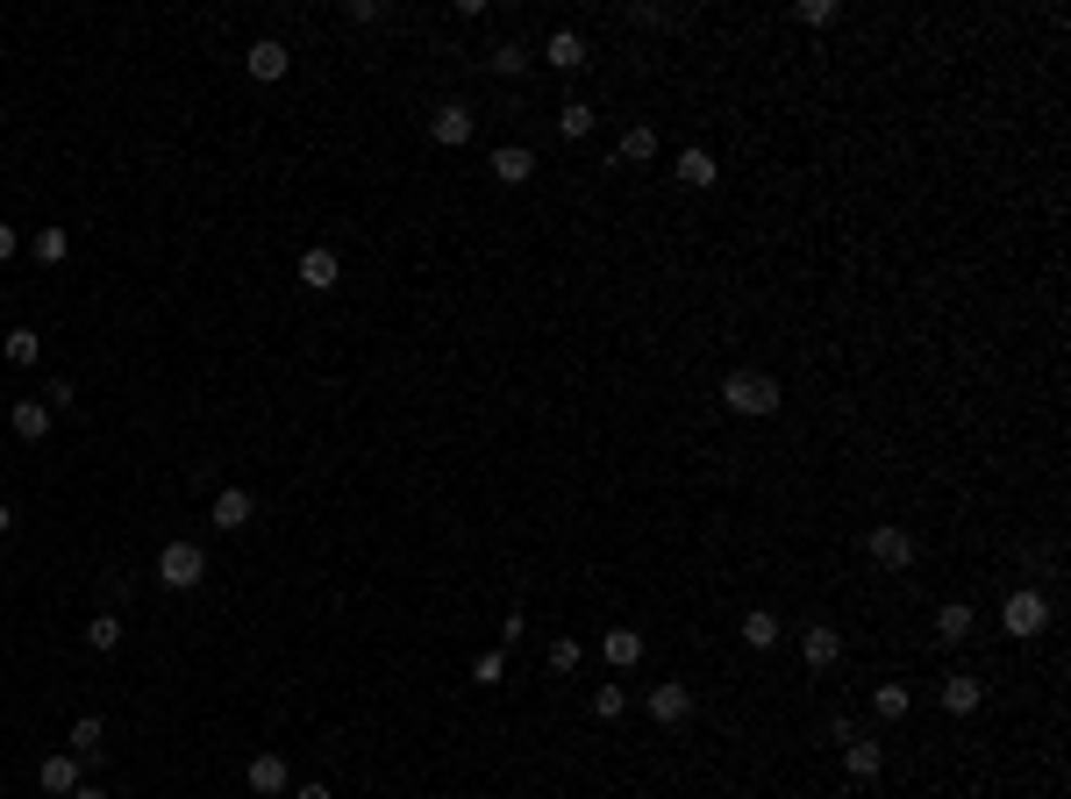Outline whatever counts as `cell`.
Wrapping results in <instances>:
<instances>
[{
  "instance_id": "28",
  "label": "cell",
  "mask_w": 1071,
  "mask_h": 799,
  "mask_svg": "<svg viewBox=\"0 0 1071 799\" xmlns=\"http://www.w3.org/2000/svg\"><path fill=\"white\" fill-rule=\"evenodd\" d=\"M871 707H879V721H907L915 693H907V685H879V693H871Z\"/></svg>"
},
{
  "instance_id": "10",
  "label": "cell",
  "mask_w": 1071,
  "mask_h": 799,
  "mask_svg": "<svg viewBox=\"0 0 1071 799\" xmlns=\"http://www.w3.org/2000/svg\"><path fill=\"white\" fill-rule=\"evenodd\" d=\"M800 657H807V671H836V657H843V635H836L829 621H815V629H800Z\"/></svg>"
},
{
  "instance_id": "18",
  "label": "cell",
  "mask_w": 1071,
  "mask_h": 799,
  "mask_svg": "<svg viewBox=\"0 0 1071 799\" xmlns=\"http://www.w3.org/2000/svg\"><path fill=\"white\" fill-rule=\"evenodd\" d=\"M8 422H15V436H22V442H43V436H51V422H58V414L43 408V400H15V414H8Z\"/></svg>"
},
{
  "instance_id": "15",
  "label": "cell",
  "mask_w": 1071,
  "mask_h": 799,
  "mask_svg": "<svg viewBox=\"0 0 1071 799\" xmlns=\"http://www.w3.org/2000/svg\"><path fill=\"white\" fill-rule=\"evenodd\" d=\"M600 657H608L614 671H636V663H643V635L636 629H608L600 635Z\"/></svg>"
},
{
  "instance_id": "33",
  "label": "cell",
  "mask_w": 1071,
  "mask_h": 799,
  "mask_svg": "<svg viewBox=\"0 0 1071 799\" xmlns=\"http://www.w3.org/2000/svg\"><path fill=\"white\" fill-rule=\"evenodd\" d=\"M800 22H807V29H829V22H836V0H807V8H800Z\"/></svg>"
},
{
  "instance_id": "1",
  "label": "cell",
  "mask_w": 1071,
  "mask_h": 799,
  "mask_svg": "<svg viewBox=\"0 0 1071 799\" xmlns=\"http://www.w3.org/2000/svg\"><path fill=\"white\" fill-rule=\"evenodd\" d=\"M722 408H729V414H750V422H765V414H779V378H765V372H729V378H722Z\"/></svg>"
},
{
  "instance_id": "14",
  "label": "cell",
  "mask_w": 1071,
  "mask_h": 799,
  "mask_svg": "<svg viewBox=\"0 0 1071 799\" xmlns=\"http://www.w3.org/2000/svg\"><path fill=\"white\" fill-rule=\"evenodd\" d=\"M943 707H951V714H979V707H986V685L971 679V671H951V679H943Z\"/></svg>"
},
{
  "instance_id": "5",
  "label": "cell",
  "mask_w": 1071,
  "mask_h": 799,
  "mask_svg": "<svg viewBox=\"0 0 1071 799\" xmlns=\"http://www.w3.org/2000/svg\"><path fill=\"white\" fill-rule=\"evenodd\" d=\"M36 785H43L51 799H72V792L86 785V764L72 757V749H58V757H43V764H36Z\"/></svg>"
},
{
  "instance_id": "9",
  "label": "cell",
  "mask_w": 1071,
  "mask_h": 799,
  "mask_svg": "<svg viewBox=\"0 0 1071 799\" xmlns=\"http://www.w3.org/2000/svg\"><path fill=\"white\" fill-rule=\"evenodd\" d=\"M286 65H293V57H286V43H279V36H257L251 51H243V72H251V79H265V86L286 79Z\"/></svg>"
},
{
  "instance_id": "30",
  "label": "cell",
  "mask_w": 1071,
  "mask_h": 799,
  "mask_svg": "<svg viewBox=\"0 0 1071 799\" xmlns=\"http://www.w3.org/2000/svg\"><path fill=\"white\" fill-rule=\"evenodd\" d=\"M594 714L600 721H622V714H629V693H622V685H600V693H594Z\"/></svg>"
},
{
  "instance_id": "7",
  "label": "cell",
  "mask_w": 1071,
  "mask_h": 799,
  "mask_svg": "<svg viewBox=\"0 0 1071 799\" xmlns=\"http://www.w3.org/2000/svg\"><path fill=\"white\" fill-rule=\"evenodd\" d=\"M243 785H251L257 799H279L286 792V757H279V749H257L251 764H243Z\"/></svg>"
},
{
  "instance_id": "3",
  "label": "cell",
  "mask_w": 1071,
  "mask_h": 799,
  "mask_svg": "<svg viewBox=\"0 0 1071 799\" xmlns=\"http://www.w3.org/2000/svg\"><path fill=\"white\" fill-rule=\"evenodd\" d=\"M865 557L879 564V571H907V564H915V536L885 521V528H871V536H865Z\"/></svg>"
},
{
  "instance_id": "29",
  "label": "cell",
  "mask_w": 1071,
  "mask_h": 799,
  "mask_svg": "<svg viewBox=\"0 0 1071 799\" xmlns=\"http://www.w3.org/2000/svg\"><path fill=\"white\" fill-rule=\"evenodd\" d=\"M486 65H494L500 79H522V72H528V51H522V36H514V43H500V51L486 57Z\"/></svg>"
},
{
  "instance_id": "22",
  "label": "cell",
  "mask_w": 1071,
  "mask_h": 799,
  "mask_svg": "<svg viewBox=\"0 0 1071 799\" xmlns=\"http://www.w3.org/2000/svg\"><path fill=\"white\" fill-rule=\"evenodd\" d=\"M0 358L8 364H36L43 358V336H36V328H8V336H0Z\"/></svg>"
},
{
  "instance_id": "35",
  "label": "cell",
  "mask_w": 1071,
  "mask_h": 799,
  "mask_svg": "<svg viewBox=\"0 0 1071 799\" xmlns=\"http://www.w3.org/2000/svg\"><path fill=\"white\" fill-rule=\"evenodd\" d=\"M22 250V236H15V229H8V221H0V265H8V257H15Z\"/></svg>"
},
{
  "instance_id": "21",
  "label": "cell",
  "mask_w": 1071,
  "mask_h": 799,
  "mask_svg": "<svg viewBox=\"0 0 1071 799\" xmlns=\"http://www.w3.org/2000/svg\"><path fill=\"white\" fill-rule=\"evenodd\" d=\"M779 635H786V629H779V614H772V607H750V614H743V643H750V649H779Z\"/></svg>"
},
{
  "instance_id": "37",
  "label": "cell",
  "mask_w": 1071,
  "mask_h": 799,
  "mask_svg": "<svg viewBox=\"0 0 1071 799\" xmlns=\"http://www.w3.org/2000/svg\"><path fill=\"white\" fill-rule=\"evenodd\" d=\"M72 799H115V792H107V785H93V778H86V785H79V792H72Z\"/></svg>"
},
{
  "instance_id": "25",
  "label": "cell",
  "mask_w": 1071,
  "mask_h": 799,
  "mask_svg": "<svg viewBox=\"0 0 1071 799\" xmlns=\"http://www.w3.org/2000/svg\"><path fill=\"white\" fill-rule=\"evenodd\" d=\"M679 179H686L693 193H707L714 179H722V171H714V157H707V151H686V157H679Z\"/></svg>"
},
{
  "instance_id": "36",
  "label": "cell",
  "mask_w": 1071,
  "mask_h": 799,
  "mask_svg": "<svg viewBox=\"0 0 1071 799\" xmlns=\"http://www.w3.org/2000/svg\"><path fill=\"white\" fill-rule=\"evenodd\" d=\"M293 799H336V792H329L322 778H307V785H301V792H293Z\"/></svg>"
},
{
  "instance_id": "34",
  "label": "cell",
  "mask_w": 1071,
  "mask_h": 799,
  "mask_svg": "<svg viewBox=\"0 0 1071 799\" xmlns=\"http://www.w3.org/2000/svg\"><path fill=\"white\" fill-rule=\"evenodd\" d=\"M72 400H79V392H72V386H65V378H58V386H51V392H43V408H51V414H65V408H72Z\"/></svg>"
},
{
  "instance_id": "24",
  "label": "cell",
  "mask_w": 1071,
  "mask_h": 799,
  "mask_svg": "<svg viewBox=\"0 0 1071 799\" xmlns=\"http://www.w3.org/2000/svg\"><path fill=\"white\" fill-rule=\"evenodd\" d=\"M558 137H564V143L594 137V107H586V101H564V107H558Z\"/></svg>"
},
{
  "instance_id": "13",
  "label": "cell",
  "mask_w": 1071,
  "mask_h": 799,
  "mask_svg": "<svg viewBox=\"0 0 1071 799\" xmlns=\"http://www.w3.org/2000/svg\"><path fill=\"white\" fill-rule=\"evenodd\" d=\"M843 771H851L857 785H871L885 771V749L879 743H865V735H851V743H843Z\"/></svg>"
},
{
  "instance_id": "19",
  "label": "cell",
  "mask_w": 1071,
  "mask_h": 799,
  "mask_svg": "<svg viewBox=\"0 0 1071 799\" xmlns=\"http://www.w3.org/2000/svg\"><path fill=\"white\" fill-rule=\"evenodd\" d=\"M650 157H658V129H643V121H636V129H622V143H614V165H650Z\"/></svg>"
},
{
  "instance_id": "11",
  "label": "cell",
  "mask_w": 1071,
  "mask_h": 799,
  "mask_svg": "<svg viewBox=\"0 0 1071 799\" xmlns=\"http://www.w3.org/2000/svg\"><path fill=\"white\" fill-rule=\"evenodd\" d=\"M494 179L500 186H528V179H536V151H528V143H500L494 151Z\"/></svg>"
},
{
  "instance_id": "4",
  "label": "cell",
  "mask_w": 1071,
  "mask_h": 799,
  "mask_svg": "<svg viewBox=\"0 0 1071 799\" xmlns=\"http://www.w3.org/2000/svg\"><path fill=\"white\" fill-rule=\"evenodd\" d=\"M1000 621H1007V635H1021V643H1029V635L1050 629V600H1043V593H1007Z\"/></svg>"
},
{
  "instance_id": "38",
  "label": "cell",
  "mask_w": 1071,
  "mask_h": 799,
  "mask_svg": "<svg viewBox=\"0 0 1071 799\" xmlns=\"http://www.w3.org/2000/svg\"><path fill=\"white\" fill-rule=\"evenodd\" d=\"M8 528H15V507H0V536H8Z\"/></svg>"
},
{
  "instance_id": "20",
  "label": "cell",
  "mask_w": 1071,
  "mask_h": 799,
  "mask_svg": "<svg viewBox=\"0 0 1071 799\" xmlns=\"http://www.w3.org/2000/svg\"><path fill=\"white\" fill-rule=\"evenodd\" d=\"M101 743H107V721L101 714H79V721H72V757H79V764H93Z\"/></svg>"
},
{
  "instance_id": "26",
  "label": "cell",
  "mask_w": 1071,
  "mask_h": 799,
  "mask_svg": "<svg viewBox=\"0 0 1071 799\" xmlns=\"http://www.w3.org/2000/svg\"><path fill=\"white\" fill-rule=\"evenodd\" d=\"M29 250H36V265H65V257H72V236H65V229H36Z\"/></svg>"
},
{
  "instance_id": "32",
  "label": "cell",
  "mask_w": 1071,
  "mask_h": 799,
  "mask_svg": "<svg viewBox=\"0 0 1071 799\" xmlns=\"http://www.w3.org/2000/svg\"><path fill=\"white\" fill-rule=\"evenodd\" d=\"M500 671H508V657H500V649H486V657L472 663V679H479V685H500Z\"/></svg>"
},
{
  "instance_id": "31",
  "label": "cell",
  "mask_w": 1071,
  "mask_h": 799,
  "mask_svg": "<svg viewBox=\"0 0 1071 799\" xmlns=\"http://www.w3.org/2000/svg\"><path fill=\"white\" fill-rule=\"evenodd\" d=\"M578 657H586V649H578L572 635H558V643H550V671H578Z\"/></svg>"
},
{
  "instance_id": "17",
  "label": "cell",
  "mask_w": 1071,
  "mask_h": 799,
  "mask_svg": "<svg viewBox=\"0 0 1071 799\" xmlns=\"http://www.w3.org/2000/svg\"><path fill=\"white\" fill-rule=\"evenodd\" d=\"M686 714H693V693H686V685H658V693H650V721H664V729H679Z\"/></svg>"
},
{
  "instance_id": "27",
  "label": "cell",
  "mask_w": 1071,
  "mask_h": 799,
  "mask_svg": "<svg viewBox=\"0 0 1071 799\" xmlns=\"http://www.w3.org/2000/svg\"><path fill=\"white\" fill-rule=\"evenodd\" d=\"M86 649H101V657H107V649H122V621H115V614H93V621H86Z\"/></svg>"
},
{
  "instance_id": "12",
  "label": "cell",
  "mask_w": 1071,
  "mask_h": 799,
  "mask_svg": "<svg viewBox=\"0 0 1071 799\" xmlns=\"http://www.w3.org/2000/svg\"><path fill=\"white\" fill-rule=\"evenodd\" d=\"M544 65H558V72H586V65H594V57H586V36H578V29H550Z\"/></svg>"
},
{
  "instance_id": "8",
  "label": "cell",
  "mask_w": 1071,
  "mask_h": 799,
  "mask_svg": "<svg viewBox=\"0 0 1071 799\" xmlns=\"http://www.w3.org/2000/svg\"><path fill=\"white\" fill-rule=\"evenodd\" d=\"M251 514H257V500L243 493V486H221L215 507H207V521H215L221 536H237V528H251Z\"/></svg>"
},
{
  "instance_id": "16",
  "label": "cell",
  "mask_w": 1071,
  "mask_h": 799,
  "mask_svg": "<svg viewBox=\"0 0 1071 799\" xmlns=\"http://www.w3.org/2000/svg\"><path fill=\"white\" fill-rule=\"evenodd\" d=\"M336 279H343V257H336V250H307V257H301V286H307V293H329Z\"/></svg>"
},
{
  "instance_id": "23",
  "label": "cell",
  "mask_w": 1071,
  "mask_h": 799,
  "mask_svg": "<svg viewBox=\"0 0 1071 799\" xmlns=\"http://www.w3.org/2000/svg\"><path fill=\"white\" fill-rule=\"evenodd\" d=\"M935 635H943V643H965L971 635V607L965 600H943V607H935Z\"/></svg>"
},
{
  "instance_id": "6",
  "label": "cell",
  "mask_w": 1071,
  "mask_h": 799,
  "mask_svg": "<svg viewBox=\"0 0 1071 799\" xmlns=\"http://www.w3.org/2000/svg\"><path fill=\"white\" fill-rule=\"evenodd\" d=\"M472 129H479L472 107H458V101H443L436 115H429V137H436L443 151H464V143H472Z\"/></svg>"
},
{
  "instance_id": "2",
  "label": "cell",
  "mask_w": 1071,
  "mask_h": 799,
  "mask_svg": "<svg viewBox=\"0 0 1071 799\" xmlns=\"http://www.w3.org/2000/svg\"><path fill=\"white\" fill-rule=\"evenodd\" d=\"M157 579H165L171 593H193V585L207 579V550L187 543V536H171V543L157 550Z\"/></svg>"
}]
</instances>
